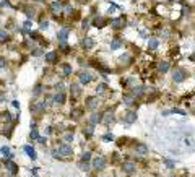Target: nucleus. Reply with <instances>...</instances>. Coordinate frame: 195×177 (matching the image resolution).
Returning <instances> with one entry per match:
<instances>
[{
  "label": "nucleus",
  "mask_w": 195,
  "mask_h": 177,
  "mask_svg": "<svg viewBox=\"0 0 195 177\" xmlns=\"http://www.w3.org/2000/svg\"><path fill=\"white\" fill-rule=\"evenodd\" d=\"M62 68H64V75L65 77H68L70 73H72V65H70V63H64V65H62Z\"/></svg>",
  "instance_id": "c85d7f7f"
},
{
  "label": "nucleus",
  "mask_w": 195,
  "mask_h": 177,
  "mask_svg": "<svg viewBox=\"0 0 195 177\" xmlns=\"http://www.w3.org/2000/svg\"><path fill=\"white\" fill-rule=\"evenodd\" d=\"M42 52H41V49H34L33 50V55H41Z\"/></svg>",
  "instance_id": "37998d69"
},
{
  "label": "nucleus",
  "mask_w": 195,
  "mask_h": 177,
  "mask_svg": "<svg viewBox=\"0 0 195 177\" xmlns=\"http://www.w3.org/2000/svg\"><path fill=\"white\" fill-rule=\"evenodd\" d=\"M103 140H104V141H112L114 135L112 133H106V135H103Z\"/></svg>",
  "instance_id": "c9c22d12"
},
{
  "label": "nucleus",
  "mask_w": 195,
  "mask_h": 177,
  "mask_svg": "<svg viewBox=\"0 0 195 177\" xmlns=\"http://www.w3.org/2000/svg\"><path fill=\"white\" fill-rule=\"evenodd\" d=\"M44 59H46L47 63H55L57 59H59V54H57L55 50H50V52H47V54L44 55Z\"/></svg>",
  "instance_id": "f8f14e48"
},
{
  "label": "nucleus",
  "mask_w": 195,
  "mask_h": 177,
  "mask_svg": "<svg viewBox=\"0 0 195 177\" xmlns=\"http://www.w3.org/2000/svg\"><path fill=\"white\" fill-rule=\"evenodd\" d=\"M88 26H89V21H88V20H85V21H83V29H86Z\"/></svg>",
  "instance_id": "c03bdc74"
},
{
  "label": "nucleus",
  "mask_w": 195,
  "mask_h": 177,
  "mask_svg": "<svg viewBox=\"0 0 195 177\" xmlns=\"http://www.w3.org/2000/svg\"><path fill=\"white\" fill-rule=\"evenodd\" d=\"M0 153H2L5 158H12L13 156L12 153H10V148H8V146H2V148H0Z\"/></svg>",
  "instance_id": "cd10ccee"
},
{
  "label": "nucleus",
  "mask_w": 195,
  "mask_h": 177,
  "mask_svg": "<svg viewBox=\"0 0 195 177\" xmlns=\"http://www.w3.org/2000/svg\"><path fill=\"white\" fill-rule=\"evenodd\" d=\"M23 151H25V153H26V155L31 158L33 161H34L36 158H37V156H36V151H34V148H33V146H30V145H25V146H23Z\"/></svg>",
  "instance_id": "f3484780"
},
{
  "label": "nucleus",
  "mask_w": 195,
  "mask_h": 177,
  "mask_svg": "<svg viewBox=\"0 0 195 177\" xmlns=\"http://www.w3.org/2000/svg\"><path fill=\"white\" fill-rule=\"evenodd\" d=\"M50 12H52V13H59V12H62V3L59 2V0H55V2L50 3Z\"/></svg>",
  "instance_id": "5701e85b"
},
{
  "label": "nucleus",
  "mask_w": 195,
  "mask_h": 177,
  "mask_svg": "<svg viewBox=\"0 0 195 177\" xmlns=\"http://www.w3.org/2000/svg\"><path fill=\"white\" fill-rule=\"evenodd\" d=\"M5 41H8V32L0 29V43H5Z\"/></svg>",
  "instance_id": "2f4dec72"
},
{
  "label": "nucleus",
  "mask_w": 195,
  "mask_h": 177,
  "mask_svg": "<svg viewBox=\"0 0 195 177\" xmlns=\"http://www.w3.org/2000/svg\"><path fill=\"white\" fill-rule=\"evenodd\" d=\"M171 78H172V81L176 85H179V83H184L189 78V72L184 67H176V68H172V72H171Z\"/></svg>",
  "instance_id": "f257e3e1"
},
{
  "label": "nucleus",
  "mask_w": 195,
  "mask_h": 177,
  "mask_svg": "<svg viewBox=\"0 0 195 177\" xmlns=\"http://www.w3.org/2000/svg\"><path fill=\"white\" fill-rule=\"evenodd\" d=\"M93 133H94V130H93V125H89V127H85L83 128V135L85 137H93Z\"/></svg>",
  "instance_id": "bb28decb"
},
{
  "label": "nucleus",
  "mask_w": 195,
  "mask_h": 177,
  "mask_svg": "<svg viewBox=\"0 0 195 177\" xmlns=\"http://www.w3.org/2000/svg\"><path fill=\"white\" fill-rule=\"evenodd\" d=\"M134 153L137 156H146L150 153V148L143 141H137V143H134Z\"/></svg>",
  "instance_id": "7ed1b4c3"
},
{
  "label": "nucleus",
  "mask_w": 195,
  "mask_h": 177,
  "mask_svg": "<svg viewBox=\"0 0 195 177\" xmlns=\"http://www.w3.org/2000/svg\"><path fill=\"white\" fill-rule=\"evenodd\" d=\"M125 23H127L125 16H119V18H112L109 25H111V28H114V29H122V28L125 26Z\"/></svg>",
  "instance_id": "0eeeda50"
},
{
  "label": "nucleus",
  "mask_w": 195,
  "mask_h": 177,
  "mask_svg": "<svg viewBox=\"0 0 195 177\" xmlns=\"http://www.w3.org/2000/svg\"><path fill=\"white\" fill-rule=\"evenodd\" d=\"M70 91H72L73 96H78V94H80V86L77 85V83H73V85L70 86Z\"/></svg>",
  "instance_id": "c756f323"
},
{
  "label": "nucleus",
  "mask_w": 195,
  "mask_h": 177,
  "mask_svg": "<svg viewBox=\"0 0 195 177\" xmlns=\"http://www.w3.org/2000/svg\"><path fill=\"white\" fill-rule=\"evenodd\" d=\"M122 122L124 124H127V125H132V124H135L137 122V112L135 111H127L125 114L122 115Z\"/></svg>",
  "instance_id": "39448f33"
},
{
  "label": "nucleus",
  "mask_w": 195,
  "mask_h": 177,
  "mask_svg": "<svg viewBox=\"0 0 195 177\" xmlns=\"http://www.w3.org/2000/svg\"><path fill=\"white\" fill-rule=\"evenodd\" d=\"M30 137H31L33 140H37V138H39V132H37V128H36V127H33L31 133H30Z\"/></svg>",
  "instance_id": "72a5a7b5"
},
{
  "label": "nucleus",
  "mask_w": 195,
  "mask_h": 177,
  "mask_svg": "<svg viewBox=\"0 0 195 177\" xmlns=\"http://www.w3.org/2000/svg\"><path fill=\"white\" fill-rule=\"evenodd\" d=\"M120 167H122V172H124L125 175H134L135 172H137V162L132 161V159L124 161Z\"/></svg>",
  "instance_id": "f03ea898"
},
{
  "label": "nucleus",
  "mask_w": 195,
  "mask_h": 177,
  "mask_svg": "<svg viewBox=\"0 0 195 177\" xmlns=\"http://www.w3.org/2000/svg\"><path fill=\"white\" fill-rule=\"evenodd\" d=\"M106 91H107V85H106V83H101V85L96 86V93H98V94H104Z\"/></svg>",
  "instance_id": "a878e982"
},
{
  "label": "nucleus",
  "mask_w": 195,
  "mask_h": 177,
  "mask_svg": "<svg viewBox=\"0 0 195 177\" xmlns=\"http://www.w3.org/2000/svg\"><path fill=\"white\" fill-rule=\"evenodd\" d=\"M156 68H158L159 73H168L171 70V63L168 60H161V62H158V65H156Z\"/></svg>",
  "instance_id": "9d476101"
},
{
  "label": "nucleus",
  "mask_w": 195,
  "mask_h": 177,
  "mask_svg": "<svg viewBox=\"0 0 195 177\" xmlns=\"http://www.w3.org/2000/svg\"><path fill=\"white\" fill-rule=\"evenodd\" d=\"M12 104H13V107L20 109V102H18V101H12Z\"/></svg>",
  "instance_id": "79ce46f5"
},
{
  "label": "nucleus",
  "mask_w": 195,
  "mask_h": 177,
  "mask_svg": "<svg viewBox=\"0 0 195 177\" xmlns=\"http://www.w3.org/2000/svg\"><path fill=\"white\" fill-rule=\"evenodd\" d=\"M104 18L103 16H98V18H94V21H93V26H96V28H103L104 26Z\"/></svg>",
  "instance_id": "b1692460"
},
{
  "label": "nucleus",
  "mask_w": 195,
  "mask_h": 177,
  "mask_svg": "<svg viewBox=\"0 0 195 177\" xmlns=\"http://www.w3.org/2000/svg\"><path fill=\"white\" fill-rule=\"evenodd\" d=\"M78 167H80L82 171H88V169H89V164H88V161H80V162H78Z\"/></svg>",
  "instance_id": "473e14b6"
},
{
  "label": "nucleus",
  "mask_w": 195,
  "mask_h": 177,
  "mask_svg": "<svg viewBox=\"0 0 195 177\" xmlns=\"http://www.w3.org/2000/svg\"><path fill=\"white\" fill-rule=\"evenodd\" d=\"M67 38H68V29L67 28H62V29L59 31V34H57V39H59L60 44H64L65 41H67Z\"/></svg>",
  "instance_id": "ddd939ff"
},
{
  "label": "nucleus",
  "mask_w": 195,
  "mask_h": 177,
  "mask_svg": "<svg viewBox=\"0 0 195 177\" xmlns=\"http://www.w3.org/2000/svg\"><path fill=\"white\" fill-rule=\"evenodd\" d=\"M78 80H80L82 85H88V83L93 80V77H91V73H89V72H82L78 75Z\"/></svg>",
  "instance_id": "9b49d317"
},
{
  "label": "nucleus",
  "mask_w": 195,
  "mask_h": 177,
  "mask_svg": "<svg viewBox=\"0 0 195 177\" xmlns=\"http://www.w3.org/2000/svg\"><path fill=\"white\" fill-rule=\"evenodd\" d=\"M89 122H91V125L101 124V122H103V114H99V112H93V114H91V117H89Z\"/></svg>",
  "instance_id": "4468645a"
},
{
  "label": "nucleus",
  "mask_w": 195,
  "mask_h": 177,
  "mask_svg": "<svg viewBox=\"0 0 195 177\" xmlns=\"http://www.w3.org/2000/svg\"><path fill=\"white\" fill-rule=\"evenodd\" d=\"M42 93V85H36V88H34V96H39Z\"/></svg>",
  "instance_id": "e433bc0d"
},
{
  "label": "nucleus",
  "mask_w": 195,
  "mask_h": 177,
  "mask_svg": "<svg viewBox=\"0 0 195 177\" xmlns=\"http://www.w3.org/2000/svg\"><path fill=\"white\" fill-rule=\"evenodd\" d=\"M26 15L30 16V18H31V16H34V10H33V8H30V7H28V8H26Z\"/></svg>",
  "instance_id": "ea45409f"
},
{
  "label": "nucleus",
  "mask_w": 195,
  "mask_h": 177,
  "mask_svg": "<svg viewBox=\"0 0 195 177\" xmlns=\"http://www.w3.org/2000/svg\"><path fill=\"white\" fill-rule=\"evenodd\" d=\"M73 140V132H67L64 135V143H70Z\"/></svg>",
  "instance_id": "7c9ffc66"
},
{
  "label": "nucleus",
  "mask_w": 195,
  "mask_h": 177,
  "mask_svg": "<svg viewBox=\"0 0 195 177\" xmlns=\"http://www.w3.org/2000/svg\"><path fill=\"white\" fill-rule=\"evenodd\" d=\"M72 115H73L75 119H78L80 115H82V109H73V111H72Z\"/></svg>",
  "instance_id": "4c0bfd02"
},
{
  "label": "nucleus",
  "mask_w": 195,
  "mask_h": 177,
  "mask_svg": "<svg viewBox=\"0 0 195 177\" xmlns=\"http://www.w3.org/2000/svg\"><path fill=\"white\" fill-rule=\"evenodd\" d=\"M163 162H164V166L168 167V169H174V167H176V161H172V159H168V158H163Z\"/></svg>",
  "instance_id": "393cba45"
},
{
  "label": "nucleus",
  "mask_w": 195,
  "mask_h": 177,
  "mask_svg": "<svg viewBox=\"0 0 195 177\" xmlns=\"http://www.w3.org/2000/svg\"><path fill=\"white\" fill-rule=\"evenodd\" d=\"M132 94H134L135 97H141V96H143L145 94V88L143 86H134V88H132Z\"/></svg>",
  "instance_id": "6ab92c4d"
},
{
  "label": "nucleus",
  "mask_w": 195,
  "mask_h": 177,
  "mask_svg": "<svg viewBox=\"0 0 195 177\" xmlns=\"http://www.w3.org/2000/svg\"><path fill=\"white\" fill-rule=\"evenodd\" d=\"M122 102H124V104H127V106H132V104H135V102H137V97L132 94V93H124V94H122Z\"/></svg>",
  "instance_id": "1a4fd4ad"
},
{
  "label": "nucleus",
  "mask_w": 195,
  "mask_h": 177,
  "mask_svg": "<svg viewBox=\"0 0 195 177\" xmlns=\"http://www.w3.org/2000/svg\"><path fill=\"white\" fill-rule=\"evenodd\" d=\"M47 26H49V21H41V23H39V28H41V29H47Z\"/></svg>",
  "instance_id": "58836bf2"
},
{
  "label": "nucleus",
  "mask_w": 195,
  "mask_h": 177,
  "mask_svg": "<svg viewBox=\"0 0 195 177\" xmlns=\"http://www.w3.org/2000/svg\"><path fill=\"white\" fill-rule=\"evenodd\" d=\"M82 46H83L85 49H93V47H94V41H93V38L86 36V38L82 41Z\"/></svg>",
  "instance_id": "aec40b11"
},
{
  "label": "nucleus",
  "mask_w": 195,
  "mask_h": 177,
  "mask_svg": "<svg viewBox=\"0 0 195 177\" xmlns=\"http://www.w3.org/2000/svg\"><path fill=\"white\" fill-rule=\"evenodd\" d=\"M37 2H44V0H37Z\"/></svg>",
  "instance_id": "de8ad7c7"
},
{
  "label": "nucleus",
  "mask_w": 195,
  "mask_h": 177,
  "mask_svg": "<svg viewBox=\"0 0 195 177\" xmlns=\"http://www.w3.org/2000/svg\"><path fill=\"white\" fill-rule=\"evenodd\" d=\"M114 120V114L111 112V111H107V112H104L103 114V124H106V125H109Z\"/></svg>",
  "instance_id": "412c9836"
},
{
  "label": "nucleus",
  "mask_w": 195,
  "mask_h": 177,
  "mask_svg": "<svg viewBox=\"0 0 195 177\" xmlns=\"http://www.w3.org/2000/svg\"><path fill=\"white\" fill-rule=\"evenodd\" d=\"M57 150H59V153L62 156H70V155H73V150H72V146L68 145V143H60L59 146H57Z\"/></svg>",
  "instance_id": "6e6552de"
},
{
  "label": "nucleus",
  "mask_w": 195,
  "mask_h": 177,
  "mask_svg": "<svg viewBox=\"0 0 195 177\" xmlns=\"http://www.w3.org/2000/svg\"><path fill=\"white\" fill-rule=\"evenodd\" d=\"M91 159V153L89 151H85L83 155H82V161H89Z\"/></svg>",
  "instance_id": "f704fd0d"
},
{
  "label": "nucleus",
  "mask_w": 195,
  "mask_h": 177,
  "mask_svg": "<svg viewBox=\"0 0 195 177\" xmlns=\"http://www.w3.org/2000/svg\"><path fill=\"white\" fill-rule=\"evenodd\" d=\"M122 44H124V41L120 38H114L111 41V50H117V49H120L122 47Z\"/></svg>",
  "instance_id": "a211bd4d"
},
{
  "label": "nucleus",
  "mask_w": 195,
  "mask_h": 177,
  "mask_svg": "<svg viewBox=\"0 0 195 177\" xmlns=\"http://www.w3.org/2000/svg\"><path fill=\"white\" fill-rule=\"evenodd\" d=\"M106 164H107V161H106V158H104L103 155H98L91 162V166L94 167V169H98V171H103L104 167H106Z\"/></svg>",
  "instance_id": "20e7f679"
},
{
  "label": "nucleus",
  "mask_w": 195,
  "mask_h": 177,
  "mask_svg": "<svg viewBox=\"0 0 195 177\" xmlns=\"http://www.w3.org/2000/svg\"><path fill=\"white\" fill-rule=\"evenodd\" d=\"M52 101H54L55 104H64V102H65V94L62 91H57L54 94V97H52Z\"/></svg>",
  "instance_id": "dca6fc26"
},
{
  "label": "nucleus",
  "mask_w": 195,
  "mask_h": 177,
  "mask_svg": "<svg viewBox=\"0 0 195 177\" xmlns=\"http://www.w3.org/2000/svg\"><path fill=\"white\" fill-rule=\"evenodd\" d=\"M99 104H101V101H99L98 96H89V97H86V109L96 111L99 107Z\"/></svg>",
  "instance_id": "423d86ee"
},
{
  "label": "nucleus",
  "mask_w": 195,
  "mask_h": 177,
  "mask_svg": "<svg viewBox=\"0 0 195 177\" xmlns=\"http://www.w3.org/2000/svg\"><path fill=\"white\" fill-rule=\"evenodd\" d=\"M31 28V21H25V29H30Z\"/></svg>",
  "instance_id": "a18cd8bd"
},
{
  "label": "nucleus",
  "mask_w": 195,
  "mask_h": 177,
  "mask_svg": "<svg viewBox=\"0 0 195 177\" xmlns=\"http://www.w3.org/2000/svg\"><path fill=\"white\" fill-rule=\"evenodd\" d=\"M37 141H39V143H46V138L44 137H39V138H37Z\"/></svg>",
  "instance_id": "49530a36"
},
{
  "label": "nucleus",
  "mask_w": 195,
  "mask_h": 177,
  "mask_svg": "<svg viewBox=\"0 0 195 177\" xmlns=\"http://www.w3.org/2000/svg\"><path fill=\"white\" fill-rule=\"evenodd\" d=\"M5 166H7L8 172H12V174H16V172H18V166H16L13 161H10V159H8V161L5 162Z\"/></svg>",
  "instance_id": "4be33fe9"
},
{
  "label": "nucleus",
  "mask_w": 195,
  "mask_h": 177,
  "mask_svg": "<svg viewBox=\"0 0 195 177\" xmlns=\"http://www.w3.org/2000/svg\"><path fill=\"white\" fill-rule=\"evenodd\" d=\"M5 65H7V60L3 59V57H0V68H3Z\"/></svg>",
  "instance_id": "a19ab883"
},
{
  "label": "nucleus",
  "mask_w": 195,
  "mask_h": 177,
  "mask_svg": "<svg viewBox=\"0 0 195 177\" xmlns=\"http://www.w3.org/2000/svg\"><path fill=\"white\" fill-rule=\"evenodd\" d=\"M158 47H159V41L156 39V38H150V39H148V50L155 52Z\"/></svg>",
  "instance_id": "2eb2a0df"
}]
</instances>
